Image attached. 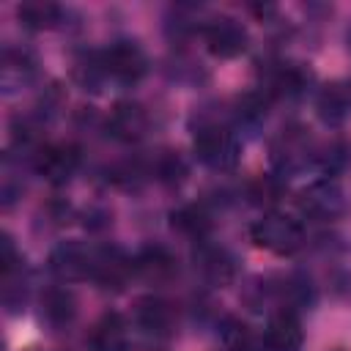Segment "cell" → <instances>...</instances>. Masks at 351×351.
I'll return each instance as SVG.
<instances>
[{
	"label": "cell",
	"instance_id": "4fadbf2b",
	"mask_svg": "<svg viewBox=\"0 0 351 351\" xmlns=\"http://www.w3.org/2000/svg\"><path fill=\"white\" fill-rule=\"evenodd\" d=\"M151 129V115L140 101H115L107 115V132L118 143H140Z\"/></svg>",
	"mask_w": 351,
	"mask_h": 351
},
{
	"label": "cell",
	"instance_id": "7c38bea8",
	"mask_svg": "<svg viewBox=\"0 0 351 351\" xmlns=\"http://www.w3.org/2000/svg\"><path fill=\"white\" fill-rule=\"evenodd\" d=\"M261 340L266 351H302L304 329H302L299 313L291 307H277L274 313H269Z\"/></svg>",
	"mask_w": 351,
	"mask_h": 351
},
{
	"label": "cell",
	"instance_id": "8fae6325",
	"mask_svg": "<svg viewBox=\"0 0 351 351\" xmlns=\"http://www.w3.org/2000/svg\"><path fill=\"white\" fill-rule=\"evenodd\" d=\"M192 261H195V271L211 288H225L236 277V261H233V255L225 247L211 244L208 239H200L197 241V247L192 252Z\"/></svg>",
	"mask_w": 351,
	"mask_h": 351
},
{
	"label": "cell",
	"instance_id": "5bb4252c",
	"mask_svg": "<svg viewBox=\"0 0 351 351\" xmlns=\"http://www.w3.org/2000/svg\"><path fill=\"white\" fill-rule=\"evenodd\" d=\"M132 269L134 277L148 285H167L178 277V258L162 244H148L132 255Z\"/></svg>",
	"mask_w": 351,
	"mask_h": 351
},
{
	"label": "cell",
	"instance_id": "30bf717a",
	"mask_svg": "<svg viewBox=\"0 0 351 351\" xmlns=\"http://www.w3.org/2000/svg\"><path fill=\"white\" fill-rule=\"evenodd\" d=\"M200 30L208 52L217 58H239L250 44L247 27L233 16H211Z\"/></svg>",
	"mask_w": 351,
	"mask_h": 351
},
{
	"label": "cell",
	"instance_id": "44dd1931",
	"mask_svg": "<svg viewBox=\"0 0 351 351\" xmlns=\"http://www.w3.org/2000/svg\"><path fill=\"white\" fill-rule=\"evenodd\" d=\"M16 19L27 30H52L60 25L63 8L55 3H44V0H27L16 5Z\"/></svg>",
	"mask_w": 351,
	"mask_h": 351
},
{
	"label": "cell",
	"instance_id": "7402d4cb",
	"mask_svg": "<svg viewBox=\"0 0 351 351\" xmlns=\"http://www.w3.org/2000/svg\"><path fill=\"white\" fill-rule=\"evenodd\" d=\"M173 228H178L181 233H186V236H192L195 241H200V239H206L208 217H206L197 206H186V208L173 211Z\"/></svg>",
	"mask_w": 351,
	"mask_h": 351
},
{
	"label": "cell",
	"instance_id": "603a6c76",
	"mask_svg": "<svg viewBox=\"0 0 351 351\" xmlns=\"http://www.w3.org/2000/svg\"><path fill=\"white\" fill-rule=\"evenodd\" d=\"M151 176H156L159 181L176 184V181H181V178L186 176V167H184V162H181L178 154H173V151H159V154L154 156V162H151Z\"/></svg>",
	"mask_w": 351,
	"mask_h": 351
},
{
	"label": "cell",
	"instance_id": "9c48e42d",
	"mask_svg": "<svg viewBox=\"0 0 351 351\" xmlns=\"http://www.w3.org/2000/svg\"><path fill=\"white\" fill-rule=\"evenodd\" d=\"M38 77V60L30 49L5 44L0 55V88L5 96L22 93Z\"/></svg>",
	"mask_w": 351,
	"mask_h": 351
},
{
	"label": "cell",
	"instance_id": "9a60e30c",
	"mask_svg": "<svg viewBox=\"0 0 351 351\" xmlns=\"http://www.w3.org/2000/svg\"><path fill=\"white\" fill-rule=\"evenodd\" d=\"M129 277H134V269H132V258L121 250V247H112V244H101L96 247V266H93V280L99 288H112V291H121Z\"/></svg>",
	"mask_w": 351,
	"mask_h": 351
},
{
	"label": "cell",
	"instance_id": "cb8c5ba5",
	"mask_svg": "<svg viewBox=\"0 0 351 351\" xmlns=\"http://www.w3.org/2000/svg\"><path fill=\"white\" fill-rule=\"evenodd\" d=\"M222 343L228 351H252V335L244 324H239L236 318H228L225 321V329H222Z\"/></svg>",
	"mask_w": 351,
	"mask_h": 351
},
{
	"label": "cell",
	"instance_id": "5b68a950",
	"mask_svg": "<svg viewBox=\"0 0 351 351\" xmlns=\"http://www.w3.org/2000/svg\"><path fill=\"white\" fill-rule=\"evenodd\" d=\"M296 206L315 222H335L346 214V192L335 178H318L299 192Z\"/></svg>",
	"mask_w": 351,
	"mask_h": 351
},
{
	"label": "cell",
	"instance_id": "ffe728a7",
	"mask_svg": "<svg viewBox=\"0 0 351 351\" xmlns=\"http://www.w3.org/2000/svg\"><path fill=\"white\" fill-rule=\"evenodd\" d=\"M348 165H351V140L332 137L326 143H318L313 167H318L324 173V178H332V176L343 173Z\"/></svg>",
	"mask_w": 351,
	"mask_h": 351
},
{
	"label": "cell",
	"instance_id": "e0dca14e",
	"mask_svg": "<svg viewBox=\"0 0 351 351\" xmlns=\"http://www.w3.org/2000/svg\"><path fill=\"white\" fill-rule=\"evenodd\" d=\"M77 318V299L69 288H49L41 296V321L52 329H66Z\"/></svg>",
	"mask_w": 351,
	"mask_h": 351
},
{
	"label": "cell",
	"instance_id": "6da1fadb",
	"mask_svg": "<svg viewBox=\"0 0 351 351\" xmlns=\"http://www.w3.org/2000/svg\"><path fill=\"white\" fill-rule=\"evenodd\" d=\"M189 129H192V154L203 167L214 173L236 170L241 159V137L230 121V112L219 115V112L197 110L189 118Z\"/></svg>",
	"mask_w": 351,
	"mask_h": 351
},
{
	"label": "cell",
	"instance_id": "2e32d148",
	"mask_svg": "<svg viewBox=\"0 0 351 351\" xmlns=\"http://www.w3.org/2000/svg\"><path fill=\"white\" fill-rule=\"evenodd\" d=\"M90 351H126L129 348V324L121 313H104L88 332Z\"/></svg>",
	"mask_w": 351,
	"mask_h": 351
},
{
	"label": "cell",
	"instance_id": "d6986e66",
	"mask_svg": "<svg viewBox=\"0 0 351 351\" xmlns=\"http://www.w3.org/2000/svg\"><path fill=\"white\" fill-rule=\"evenodd\" d=\"M71 80L82 90H93V93L107 88V77H104V66H101V52L99 49L77 52L71 58Z\"/></svg>",
	"mask_w": 351,
	"mask_h": 351
},
{
	"label": "cell",
	"instance_id": "7a4b0ae2",
	"mask_svg": "<svg viewBox=\"0 0 351 351\" xmlns=\"http://www.w3.org/2000/svg\"><path fill=\"white\" fill-rule=\"evenodd\" d=\"M250 241L271 255H293L304 247V225L285 211H266L250 225Z\"/></svg>",
	"mask_w": 351,
	"mask_h": 351
},
{
	"label": "cell",
	"instance_id": "ba28073f",
	"mask_svg": "<svg viewBox=\"0 0 351 351\" xmlns=\"http://www.w3.org/2000/svg\"><path fill=\"white\" fill-rule=\"evenodd\" d=\"M132 324L148 340H167L178 329V310L162 296H140L132 307Z\"/></svg>",
	"mask_w": 351,
	"mask_h": 351
},
{
	"label": "cell",
	"instance_id": "d4e9b609",
	"mask_svg": "<svg viewBox=\"0 0 351 351\" xmlns=\"http://www.w3.org/2000/svg\"><path fill=\"white\" fill-rule=\"evenodd\" d=\"M126 351H167L159 340H140V343H129Z\"/></svg>",
	"mask_w": 351,
	"mask_h": 351
},
{
	"label": "cell",
	"instance_id": "52a82bcc",
	"mask_svg": "<svg viewBox=\"0 0 351 351\" xmlns=\"http://www.w3.org/2000/svg\"><path fill=\"white\" fill-rule=\"evenodd\" d=\"M33 170L52 186H63L80 167V148L71 143H41L30 154Z\"/></svg>",
	"mask_w": 351,
	"mask_h": 351
},
{
	"label": "cell",
	"instance_id": "277c9868",
	"mask_svg": "<svg viewBox=\"0 0 351 351\" xmlns=\"http://www.w3.org/2000/svg\"><path fill=\"white\" fill-rule=\"evenodd\" d=\"M99 52H101V66H104L107 85L132 88L148 74V66H151L148 55L132 38H118V41H112L110 47H104Z\"/></svg>",
	"mask_w": 351,
	"mask_h": 351
},
{
	"label": "cell",
	"instance_id": "8992f818",
	"mask_svg": "<svg viewBox=\"0 0 351 351\" xmlns=\"http://www.w3.org/2000/svg\"><path fill=\"white\" fill-rule=\"evenodd\" d=\"M93 266H96V247L85 241H60L49 252V271L60 282H85L93 280Z\"/></svg>",
	"mask_w": 351,
	"mask_h": 351
},
{
	"label": "cell",
	"instance_id": "ac0fdd59",
	"mask_svg": "<svg viewBox=\"0 0 351 351\" xmlns=\"http://www.w3.org/2000/svg\"><path fill=\"white\" fill-rule=\"evenodd\" d=\"M318 115L324 123L337 126L351 115V82H332L318 93Z\"/></svg>",
	"mask_w": 351,
	"mask_h": 351
},
{
	"label": "cell",
	"instance_id": "3957f363",
	"mask_svg": "<svg viewBox=\"0 0 351 351\" xmlns=\"http://www.w3.org/2000/svg\"><path fill=\"white\" fill-rule=\"evenodd\" d=\"M315 148H318V143L313 140V134L304 126H299V123L285 126L269 145V159H271L274 173L282 178H291V176L302 173L304 167H313Z\"/></svg>",
	"mask_w": 351,
	"mask_h": 351
}]
</instances>
